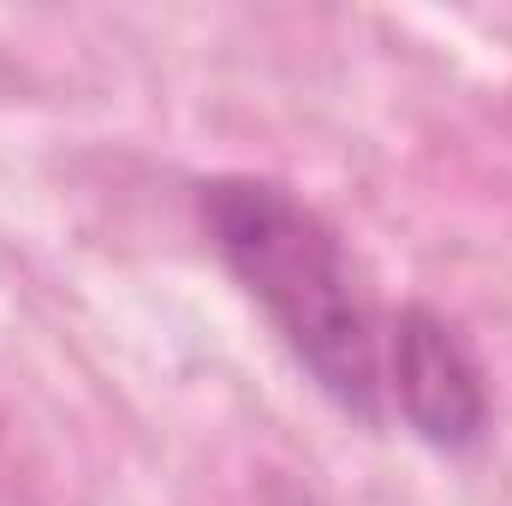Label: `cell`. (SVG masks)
Listing matches in <instances>:
<instances>
[{"label":"cell","mask_w":512,"mask_h":506,"mask_svg":"<svg viewBox=\"0 0 512 506\" xmlns=\"http://www.w3.org/2000/svg\"><path fill=\"white\" fill-rule=\"evenodd\" d=\"M382 399L399 411V423L441 459H471L495 429L489 370L471 346V334L423 304L405 298L387 316L382 334Z\"/></svg>","instance_id":"2"},{"label":"cell","mask_w":512,"mask_h":506,"mask_svg":"<svg viewBox=\"0 0 512 506\" xmlns=\"http://www.w3.org/2000/svg\"><path fill=\"white\" fill-rule=\"evenodd\" d=\"M191 209L203 245L262 310L310 387L358 429H382V328L340 227L268 173H209L197 179Z\"/></svg>","instance_id":"1"},{"label":"cell","mask_w":512,"mask_h":506,"mask_svg":"<svg viewBox=\"0 0 512 506\" xmlns=\"http://www.w3.org/2000/svg\"><path fill=\"white\" fill-rule=\"evenodd\" d=\"M262 506H322L310 489H298V483H286V477H274L268 489H262Z\"/></svg>","instance_id":"3"}]
</instances>
